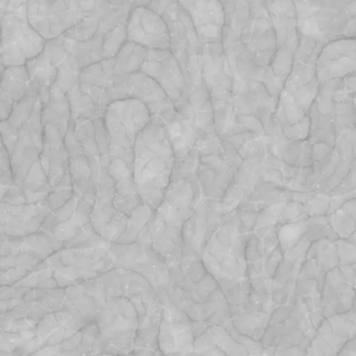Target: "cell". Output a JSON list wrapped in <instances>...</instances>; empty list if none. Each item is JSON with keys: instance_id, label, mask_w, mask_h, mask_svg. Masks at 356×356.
<instances>
[{"instance_id": "cell-16", "label": "cell", "mask_w": 356, "mask_h": 356, "mask_svg": "<svg viewBox=\"0 0 356 356\" xmlns=\"http://www.w3.org/2000/svg\"><path fill=\"white\" fill-rule=\"evenodd\" d=\"M293 65H294V52L286 47H278L269 66L278 79L286 82L292 72Z\"/></svg>"}, {"instance_id": "cell-19", "label": "cell", "mask_w": 356, "mask_h": 356, "mask_svg": "<svg viewBox=\"0 0 356 356\" xmlns=\"http://www.w3.org/2000/svg\"><path fill=\"white\" fill-rule=\"evenodd\" d=\"M350 244H353V246L356 248V231H353L348 238H346Z\"/></svg>"}, {"instance_id": "cell-5", "label": "cell", "mask_w": 356, "mask_h": 356, "mask_svg": "<svg viewBox=\"0 0 356 356\" xmlns=\"http://www.w3.org/2000/svg\"><path fill=\"white\" fill-rule=\"evenodd\" d=\"M45 38L29 19L6 13L0 22V59L4 67L24 66L45 49Z\"/></svg>"}, {"instance_id": "cell-13", "label": "cell", "mask_w": 356, "mask_h": 356, "mask_svg": "<svg viewBox=\"0 0 356 356\" xmlns=\"http://www.w3.org/2000/svg\"><path fill=\"white\" fill-rule=\"evenodd\" d=\"M29 84L31 77L25 65L6 67L0 79V90L17 102L25 95Z\"/></svg>"}, {"instance_id": "cell-15", "label": "cell", "mask_w": 356, "mask_h": 356, "mask_svg": "<svg viewBox=\"0 0 356 356\" xmlns=\"http://www.w3.org/2000/svg\"><path fill=\"white\" fill-rule=\"evenodd\" d=\"M127 41V23L117 25L104 33L102 39V56L104 59H112L118 54L123 44Z\"/></svg>"}, {"instance_id": "cell-1", "label": "cell", "mask_w": 356, "mask_h": 356, "mask_svg": "<svg viewBox=\"0 0 356 356\" xmlns=\"http://www.w3.org/2000/svg\"><path fill=\"white\" fill-rule=\"evenodd\" d=\"M252 230L238 211L226 213L201 255L203 265L225 297L251 286L247 275L246 248Z\"/></svg>"}, {"instance_id": "cell-11", "label": "cell", "mask_w": 356, "mask_h": 356, "mask_svg": "<svg viewBox=\"0 0 356 356\" xmlns=\"http://www.w3.org/2000/svg\"><path fill=\"white\" fill-rule=\"evenodd\" d=\"M108 173L114 180L115 207L129 217L134 210L143 204L134 179L133 167L121 159H113Z\"/></svg>"}, {"instance_id": "cell-10", "label": "cell", "mask_w": 356, "mask_h": 356, "mask_svg": "<svg viewBox=\"0 0 356 356\" xmlns=\"http://www.w3.org/2000/svg\"><path fill=\"white\" fill-rule=\"evenodd\" d=\"M178 2L192 19L201 43H222L226 15L221 0H178Z\"/></svg>"}, {"instance_id": "cell-2", "label": "cell", "mask_w": 356, "mask_h": 356, "mask_svg": "<svg viewBox=\"0 0 356 356\" xmlns=\"http://www.w3.org/2000/svg\"><path fill=\"white\" fill-rule=\"evenodd\" d=\"M175 161L177 156L167 127L150 121L136 140L133 173L142 201L154 211L164 200Z\"/></svg>"}, {"instance_id": "cell-3", "label": "cell", "mask_w": 356, "mask_h": 356, "mask_svg": "<svg viewBox=\"0 0 356 356\" xmlns=\"http://www.w3.org/2000/svg\"><path fill=\"white\" fill-rule=\"evenodd\" d=\"M150 121L147 107L136 98L117 100L106 107L104 123L110 135L112 160L121 159L133 167L136 140Z\"/></svg>"}, {"instance_id": "cell-7", "label": "cell", "mask_w": 356, "mask_h": 356, "mask_svg": "<svg viewBox=\"0 0 356 356\" xmlns=\"http://www.w3.org/2000/svg\"><path fill=\"white\" fill-rule=\"evenodd\" d=\"M127 41L147 49H170V31L166 20L146 6H133L127 20Z\"/></svg>"}, {"instance_id": "cell-14", "label": "cell", "mask_w": 356, "mask_h": 356, "mask_svg": "<svg viewBox=\"0 0 356 356\" xmlns=\"http://www.w3.org/2000/svg\"><path fill=\"white\" fill-rule=\"evenodd\" d=\"M309 224L307 222H297V223H284L280 229H277L278 242L282 253H286L295 246L300 238L307 233Z\"/></svg>"}, {"instance_id": "cell-18", "label": "cell", "mask_w": 356, "mask_h": 356, "mask_svg": "<svg viewBox=\"0 0 356 356\" xmlns=\"http://www.w3.org/2000/svg\"><path fill=\"white\" fill-rule=\"evenodd\" d=\"M339 263L340 265H353L356 263V248L348 240L338 242Z\"/></svg>"}, {"instance_id": "cell-12", "label": "cell", "mask_w": 356, "mask_h": 356, "mask_svg": "<svg viewBox=\"0 0 356 356\" xmlns=\"http://www.w3.org/2000/svg\"><path fill=\"white\" fill-rule=\"evenodd\" d=\"M148 52L149 49L144 46L134 42H125L114 58L115 73L129 75L141 70L142 65L147 59Z\"/></svg>"}, {"instance_id": "cell-4", "label": "cell", "mask_w": 356, "mask_h": 356, "mask_svg": "<svg viewBox=\"0 0 356 356\" xmlns=\"http://www.w3.org/2000/svg\"><path fill=\"white\" fill-rule=\"evenodd\" d=\"M104 349L110 353H131L135 348L138 332V315L127 296L110 299L96 316Z\"/></svg>"}, {"instance_id": "cell-9", "label": "cell", "mask_w": 356, "mask_h": 356, "mask_svg": "<svg viewBox=\"0 0 356 356\" xmlns=\"http://www.w3.org/2000/svg\"><path fill=\"white\" fill-rule=\"evenodd\" d=\"M141 71L154 79L175 104L179 100L186 88V79L179 62L170 49H149Z\"/></svg>"}, {"instance_id": "cell-8", "label": "cell", "mask_w": 356, "mask_h": 356, "mask_svg": "<svg viewBox=\"0 0 356 356\" xmlns=\"http://www.w3.org/2000/svg\"><path fill=\"white\" fill-rule=\"evenodd\" d=\"M127 98H136L146 105L152 121L168 127L177 118L175 102L167 95L163 88L143 71L131 73L127 79Z\"/></svg>"}, {"instance_id": "cell-17", "label": "cell", "mask_w": 356, "mask_h": 356, "mask_svg": "<svg viewBox=\"0 0 356 356\" xmlns=\"http://www.w3.org/2000/svg\"><path fill=\"white\" fill-rule=\"evenodd\" d=\"M332 227H334L338 236L347 238L355 231V223L345 211L340 209L332 217Z\"/></svg>"}, {"instance_id": "cell-6", "label": "cell", "mask_w": 356, "mask_h": 356, "mask_svg": "<svg viewBox=\"0 0 356 356\" xmlns=\"http://www.w3.org/2000/svg\"><path fill=\"white\" fill-rule=\"evenodd\" d=\"M162 305L163 317L159 334V348L163 353H191L194 351L196 336L193 321L178 307L169 293L159 296Z\"/></svg>"}]
</instances>
